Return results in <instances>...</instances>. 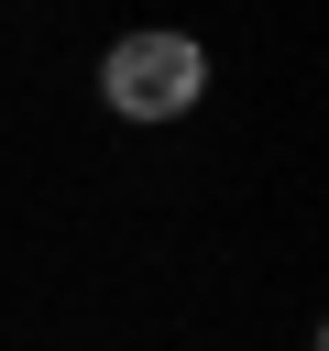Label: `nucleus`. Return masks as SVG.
<instances>
[{
    "instance_id": "nucleus-1",
    "label": "nucleus",
    "mask_w": 329,
    "mask_h": 351,
    "mask_svg": "<svg viewBox=\"0 0 329 351\" xmlns=\"http://www.w3.org/2000/svg\"><path fill=\"white\" fill-rule=\"evenodd\" d=\"M99 88H110V110L121 121H186L197 99H208V55H197V33H121L110 55H99Z\"/></svg>"
}]
</instances>
